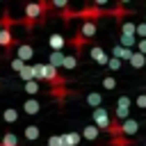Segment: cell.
<instances>
[{
	"label": "cell",
	"instance_id": "12",
	"mask_svg": "<svg viewBox=\"0 0 146 146\" xmlns=\"http://www.w3.org/2000/svg\"><path fill=\"white\" fill-rule=\"evenodd\" d=\"M80 144V135L78 132H66L62 135V146H78Z\"/></svg>",
	"mask_w": 146,
	"mask_h": 146
},
{
	"label": "cell",
	"instance_id": "10",
	"mask_svg": "<svg viewBox=\"0 0 146 146\" xmlns=\"http://www.w3.org/2000/svg\"><path fill=\"white\" fill-rule=\"evenodd\" d=\"M41 110V105H39V100H34V98H27L25 103H23V112L25 114H36Z\"/></svg>",
	"mask_w": 146,
	"mask_h": 146
},
{
	"label": "cell",
	"instance_id": "22",
	"mask_svg": "<svg viewBox=\"0 0 146 146\" xmlns=\"http://www.w3.org/2000/svg\"><path fill=\"white\" fill-rule=\"evenodd\" d=\"M25 91H27L30 96L39 94V80H25Z\"/></svg>",
	"mask_w": 146,
	"mask_h": 146
},
{
	"label": "cell",
	"instance_id": "7",
	"mask_svg": "<svg viewBox=\"0 0 146 146\" xmlns=\"http://www.w3.org/2000/svg\"><path fill=\"white\" fill-rule=\"evenodd\" d=\"M89 55H91V59L98 62V64H107V59H110V55H107L100 46H91V48H89Z\"/></svg>",
	"mask_w": 146,
	"mask_h": 146
},
{
	"label": "cell",
	"instance_id": "29",
	"mask_svg": "<svg viewBox=\"0 0 146 146\" xmlns=\"http://www.w3.org/2000/svg\"><path fill=\"white\" fill-rule=\"evenodd\" d=\"M94 2H96V5H105L107 0H94Z\"/></svg>",
	"mask_w": 146,
	"mask_h": 146
},
{
	"label": "cell",
	"instance_id": "28",
	"mask_svg": "<svg viewBox=\"0 0 146 146\" xmlns=\"http://www.w3.org/2000/svg\"><path fill=\"white\" fill-rule=\"evenodd\" d=\"M137 107H139V110H146V96H144V94L137 96Z\"/></svg>",
	"mask_w": 146,
	"mask_h": 146
},
{
	"label": "cell",
	"instance_id": "20",
	"mask_svg": "<svg viewBox=\"0 0 146 146\" xmlns=\"http://www.w3.org/2000/svg\"><path fill=\"white\" fill-rule=\"evenodd\" d=\"M2 119H5L7 123H16V121H18V112H16L14 107H7V110L2 112Z\"/></svg>",
	"mask_w": 146,
	"mask_h": 146
},
{
	"label": "cell",
	"instance_id": "9",
	"mask_svg": "<svg viewBox=\"0 0 146 146\" xmlns=\"http://www.w3.org/2000/svg\"><path fill=\"white\" fill-rule=\"evenodd\" d=\"M130 55H132V50L125 48V46H121V43L112 48V57H119L121 62H123V59H130Z\"/></svg>",
	"mask_w": 146,
	"mask_h": 146
},
{
	"label": "cell",
	"instance_id": "30",
	"mask_svg": "<svg viewBox=\"0 0 146 146\" xmlns=\"http://www.w3.org/2000/svg\"><path fill=\"white\" fill-rule=\"evenodd\" d=\"M119 2H128V0H119Z\"/></svg>",
	"mask_w": 146,
	"mask_h": 146
},
{
	"label": "cell",
	"instance_id": "34",
	"mask_svg": "<svg viewBox=\"0 0 146 146\" xmlns=\"http://www.w3.org/2000/svg\"><path fill=\"white\" fill-rule=\"evenodd\" d=\"M107 146H110V144H107Z\"/></svg>",
	"mask_w": 146,
	"mask_h": 146
},
{
	"label": "cell",
	"instance_id": "21",
	"mask_svg": "<svg viewBox=\"0 0 146 146\" xmlns=\"http://www.w3.org/2000/svg\"><path fill=\"white\" fill-rule=\"evenodd\" d=\"M75 66H78V57H75V55H64V64H62V68L71 71V68H75Z\"/></svg>",
	"mask_w": 146,
	"mask_h": 146
},
{
	"label": "cell",
	"instance_id": "2",
	"mask_svg": "<svg viewBox=\"0 0 146 146\" xmlns=\"http://www.w3.org/2000/svg\"><path fill=\"white\" fill-rule=\"evenodd\" d=\"M110 121H112V116H110V112H107L103 105H100V107H94V125H96L98 130H105V132H107Z\"/></svg>",
	"mask_w": 146,
	"mask_h": 146
},
{
	"label": "cell",
	"instance_id": "16",
	"mask_svg": "<svg viewBox=\"0 0 146 146\" xmlns=\"http://www.w3.org/2000/svg\"><path fill=\"white\" fill-rule=\"evenodd\" d=\"M48 43H50V48H52V50H62L66 41H64V36H62V34H50Z\"/></svg>",
	"mask_w": 146,
	"mask_h": 146
},
{
	"label": "cell",
	"instance_id": "5",
	"mask_svg": "<svg viewBox=\"0 0 146 146\" xmlns=\"http://www.w3.org/2000/svg\"><path fill=\"white\" fill-rule=\"evenodd\" d=\"M0 46H2L7 52H9V48H11V46H16V36L11 34V30H9V27H2V30H0Z\"/></svg>",
	"mask_w": 146,
	"mask_h": 146
},
{
	"label": "cell",
	"instance_id": "3",
	"mask_svg": "<svg viewBox=\"0 0 146 146\" xmlns=\"http://www.w3.org/2000/svg\"><path fill=\"white\" fill-rule=\"evenodd\" d=\"M130 105H132V100H130L128 96H119V100H116V110H114V119H119V121L128 119V114H130Z\"/></svg>",
	"mask_w": 146,
	"mask_h": 146
},
{
	"label": "cell",
	"instance_id": "19",
	"mask_svg": "<svg viewBox=\"0 0 146 146\" xmlns=\"http://www.w3.org/2000/svg\"><path fill=\"white\" fill-rule=\"evenodd\" d=\"M23 135H25L27 141H36V139H39V128H36V125H25Z\"/></svg>",
	"mask_w": 146,
	"mask_h": 146
},
{
	"label": "cell",
	"instance_id": "13",
	"mask_svg": "<svg viewBox=\"0 0 146 146\" xmlns=\"http://www.w3.org/2000/svg\"><path fill=\"white\" fill-rule=\"evenodd\" d=\"M50 66H55V68H62V64H64V52L62 50H52L50 52V62H48Z\"/></svg>",
	"mask_w": 146,
	"mask_h": 146
},
{
	"label": "cell",
	"instance_id": "27",
	"mask_svg": "<svg viewBox=\"0 0 146 146\" xmlns=\"http://www.w3.org/2000/svg\"><path fill=\"white\" fill-rule=\"evenodd\" d=\"M23 64H25V62H23V59H18V57H16V59H11V68H14V71H21V68H23Z\"/></svg>",
	"mask_w": 146,
	"mask_h": 146
},
{
	"label": "cell",
	"instance_id": "33",
	"mask_svg": "<svg viewBox=\"0 0 146 146\" xmlns=\"http://www.w3.org/2000/svg\"><path fill=\"white\" fill-rule=\"evenodd\" d=\"M0 2H2V0H0Z\"/></svg>",
	"mask_w": 146,
	"mask_h": 146
},
{
	"label": "cell",
	"instance_id": "26",
	"mask_svg": "<svg viewBox=\"0 0 146 146\" xmlns=\"http://www.w3.org/2000/svg\"><path fill=\"white\" fill-rule=\"evenodd\" d=\"M48 146H62V135H52L48 139Z\"/></svg>",
	"mask_w": 146,
	"mask_h": 146
},
{
	"label": "cell",
	"instance_id": "14",
	"mask_svg": "<svg viewBox=\"0 0 146 146\" xmlns=\"http://www.w3.org/2000/svg\"><path fill=\"white\" fill-rule=\"evenodd\" d=\"M128 62H130V66H135V68H141V66L146 64V55H144V52H132Z\"/></svg>",
	"mask_w": 146,
	"mask_h": 146
},
{
	"label": "cell",
	"instance_id": "32",
	"mask_svg": "<svg viewBox=\"0 0 146 146\" xmlns=\"http://www.w3.org/2000/svg\"><path fill=\"white\" fill-rule=\"evenodd\" d=\"M0 137H2V135H0Z\"/></svg>",
	"mask_w": 146,
	"mask_h": 146
},
{
	"label": "cell",
	"instance_id": "6",
	"mask_svg": "<svg viewBox=\"0 0 146 146\" xmlns=\"http://www.w3.org/2000/svg\"><path fill=\"white\" fill-rule=\"evenodd\" d=\"M16 57L23 59V62H27V59L34 57V48H32L30 43H18V48H16Z\"/></svg>",
	"mask_w": 146,
	"mask_h": 146
},
{
	"label": "cell",
	"instance_id": "18",
	"mask_svg": "<svg viewBox=\"0 0 146 146\" xmlns=\"http://www.w3.org/2000/svg\"><path fill=\"white\" fill-rule=\"evenodd\" d=\"M87 103H89L91 107H100V105H103V94H100V91H91V94L87 96Z\"/></svg>",
	"mask_w": 146,
	"mask_h": 146
},
{
	"label": "cell",
	"instance_id": "4",
	"mask_svg": "<svg viewBox=\"0 0 146 146\" xmlns=\"http://www.w3.org/2000/svg\"><path fill=\"white\" fill-rule=\"evenodd\" d=\"M78 34L80 36H84L87 41L91 39V36H96V21H91V18H87L82 25H80V30H78Z\"/></svg>",
	"mask_w": 146,
	"mask_h": 146
},
{
	"label": "cell",
	"instance_id": "1",
	"mask_svg": "<svg viewBox=\"0 0 146 146\" xmlns=\"http://www.w3.org/2000/svg\"><path fill=\"white\" fill-rule=\"evenodd\" d=\"M48 9H50V5H48L46 0L27 2V5H25V21H23V25L30 30V27H32V25H34V23H36V21H39V18H41Z\"/></svg>",
	"mask_w": 146,
	"mask_h": 146
},
{
	"label": "cell",
	"instance_id": "23",
	"mask_svg": "<svg viewBox=\"0 0 146 146\" xmlns=\"http://www.w3.org/2000/svg\"><path fill=\"white\" fill-rule=\"evenodd\" d=\"M14 23H16V21L11 18V14H9V11H5V14H2V18H0V30H2V27H11Z\"/></svg>",
	"mask_w": 146,
	"mask_h": 146
},
{
	"label": "cell",
	"instance_id": "8",
	"mask_svg": "<svg viewBox=\"0 0 146 146\" xmlns=\"http://www.w3.org/2000/svg\"><path fill=\"white\" fill-rule=\"evenodd\" d=\"M137 130H139V123H137L135 119H123V121H121V135L130 137V135H135Z\"/></svg>",
	"mask_w": 146,
	"mask_h": 146
},
{
	"label": "cell",
	"instance_id": "24",
	"mask_svg": "<svg viewBox=\"0 0 146 146\" xmlns=\"http://www.w3.org/2000/svg\"><path fill=\"white\" fill-rule=\"evenodd\" d=\"M103 89H107V91H112V89H116V80L114 78H103Z\"/></svg>",
	"mask_w": 146,
	"mask_h": 146
},
{
	"label": "cell",
	"instance_id": "25",
	"mask_svg": "<svg viewBox=\"0 0 146 146\" xmlns=\"http://www.w3.org/2000/svg\"><path fill=\"white\" fill-rule=\"evenodd\" d=\"M107 66H110L112 71H119V68H121V59H119V57H110V59H107Z\"/></svg>",
	"mask_w": 146,
	"mask_h": 146
},
{
	"label": "cell",
	"instance_id": "17",
	"mask_svg": "<svg viewBox=\"0 0 146 146\" xmlns=\"http://www.w3.org/2000/svg\"><path fill=\"white\" fill-rule=\"evenodd\" d=\"M0 146H18V137L14 132H5L0 137Z\"/></svg>",
	"mask_w": 146,
	"mask_h": 146
},
{
	"label": "cell",
	"instance_id": "11",
	"mask_svg": "<svg viewBox=\"0 0 146 146\" xmlns=\"http://www.w3.org/2000/svg\"><path fill=\"white\" fill-rule=\"evenodd\" d=\"M98 135H100V130H98L94 123H91V125H87V128L82 130V137H84L87 141H96V139H98Z\"/></svg>",
	"mask_w": 146,
	"mask_h": 146
},
{
	"label": "cell",
	"instance_id": "31",
	"mask_svg": "<svg viewBox=\"0 0 146 146\" xmlns=\"http://www.w3.org/2000/svg\"><path fill=\"white\" fill-rule=\"evenodd\" d=\"M144 66H146V64H144Z\"/></svg>",
	"mask_w": 146,
	"mask_h": 146
},
{
	"label": "cell",
	"instance_id": "15",
	"mask_svg": "<svg viewBox=\"0 0 146 146\" xmlns=\"http://www.w3.org/2000/svg\"><path fill=\"white\" fill-rule=\"evenodd\" d=\"M18 75H21L23 80H36V73H34V66H30L27 62L23 64V68L18 71Z\"/></svg>",
	"mask_w": 146,
	"mask_h": 146
}]
</instances>
